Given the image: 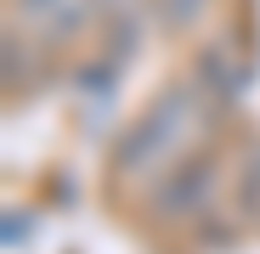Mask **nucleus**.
I'll use <instances>...</instances> for the list:
<instances>
[{"label":"nucleus","mask_w":260,"mask_h":254,"mask_svg":"<svg viewBox=\"0 0 260 254\" xmlns=\"http://www.w3.org/2000/svg\"><path fill=\"white\" fill-rule=\"evenodd\" d=\"M198 124H204V96L192 91V85H170V91L158 102H147L142 119L119 136L113 175L119 181H142V175L170 169V164L187 153V141L198 136Z\"/></svg>","instance_id":"1"},{"label":"nucleus","mask_w":260,"mask_h":254,"mask_svg":"<svg viewBox=\"0 0 260 254\" xmlns=\"http://www.w3.org/2000/svg\"><path fill=\"white\" fill-rule=\"evenodd\" d=\"M209 192H215V164L209 158H187V164L164 169V181L153 192V209L164 221H187V215H204Z\"/></svg>","instance_id":"2"},{"label":"nucleus","mask_w":260,"mask_h":254,"mask_svg":"<svg viewBox=\"0 0 260 254\" xmlns=\"http://www.w3.org/2000/svg\"><path fill=\"white\" fill-rule=\"evenodd\" d=\"M17 17L46 40H74L91 23V0H17Z\"/></svg>","instance_id":"3"},{"label":"nucleus","mask_w":260,"mask_h":254,"mask_svg":"<svg viewBox=\"0 0 260 254\" xmlns=\"http://www.w3.org/2000/svg\"><path fill=\"white\" fill-rule=\"evenodd\" d=\"M232 203H238V215H243V221H254V215H260V141H249V147H243V158H238Z\"/></svg>","instance_id":"4"},{"label":"nucleus","mask_w":260,"mask_h":254,"mask_svg":"<svg viewBox=\"0 0 260 254\" xmlns=\"http://www.w3.org/2000/svg\"><path fill=\"white\" fill-rule=\"evenodd\" d=\"M153 6H158V17H164L170 28H192V23L215 6V0H153Z\"/></svg>","instance_id":"5"}]
</instances>
